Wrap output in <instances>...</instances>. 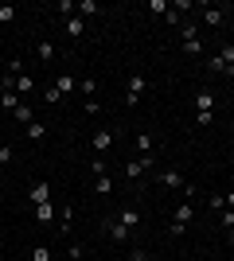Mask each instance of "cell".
Returning a JSON list of instances; mask_svg holds the SVG:
<instances>
[{
    "mask_svg": "<svg viewBox=\"0 0 234 261\" xmlns=\"http://www.w3.org/2000/svg\"><path fill=\"white\" fill-rule=\"evenodd\" d=\"M191 218H195V203H191V199H184V203L176 207V215H172V226H168V234H172V238H179V234L188 230Z\"/></svg>",
    "mask_w": 234,
    "mask_h": 261,
    "instance_id": "1",
    "label": "cell"
},
{
    "mask_svg": "<svg viewBox=\"0 0 234 261\" xmlns=\"http://www.w3.org/2000/svg\"><path fill=\"white\" fill-rule=\"evenodd\" d=\"M148 168H156V160H152V156H137V160H129V164H125V179H141V175H145Z\"/></svg>",
    "mask_w": 234,
    "mask_h": 261,
    "instance_id": "2",
    "label": "cell"
},
{
    "mask_svg": "<svg viewBox=\"0 0 234 261\" xmlns=\"http://www.w3.org/2000/svg\"><path fill=\"white\" fill-rule=\"evenodd\" d=\"M145 90H148V78H145V74H129V94H125V106H137Z\"/></svg>",
    "mask_w": 234,
    "mask_h": 261,
    "instance_id": "3",
    "label": "cell"
},
{
    "mask_svg": "<svg viewBox=\"0 0 234 261\" xmlns=\"http://www.w3.org/2000/svg\"><path fill=\"white\" fill-rule=\"evenodd\" d=\"M110 144H113V133L110 129H94V133H90V148H94V152H110Z\"/></svg>",
    "mask_w": 234,
    "mask_h": 261,
    "instance_id": "4",
    "label": "cell"
},
{
    "mask_svg": "<svg viewBox=\"0 0 234 261\" xmlns=\"http://www.w3.org/2000/svg\"><path fill=\"white\" fill-rule=\"evenodd\" d=\"M156 179H160L164 187H172V191H184V187H188V179H184L179 172H172V168H164V172L156 175Z\"/></svg>",
    "mask_w": 234,
    "mask_h": 261,
    "instance_id": "5",
    "label": "cell"
},
{
    "mask_svg": "<svg viewBox=\"0 0 234 261\" xmlns=\"http://www.w3.org/2000/svg\"><path fill=\"white\" fill-rule=\"evenodd\" d=\"M28 199H32L35 207H39V203H51V184H47V179H39V184L28 191Z\"/></svg>",
    "mask_w": 234,
    "mask_h": 261,
    "instance_id": "6",
    "label": "cell"
},
{
    "mask_svg": "<svg viewBox=\"0 0 234 261\" xmlns=\"http://www.w3.org/2000/svg\"><path fill=\"white\" fill-rule=\"evenodd\" d=\"M117 222L129 226V230H137V226H141V211H137V207H121V211H117Z\"/></svg>",
    "mask_w": 234,
    "mask_h": 261,
    "instance_id": "7",
    "label": "cell"
},
{
    "mask_svg": "<svg viewBox=\"0 0 234 261\" xmlns=\"http://www.w3.org/2000/svg\"><path fill=\"white\" fill-rule=\"evenodd\" d=\"M35 90V78L32 74H16V86H12V94H20L23 101H28V94Z\"/></svg>",
    "mask_w": 234,
    "mask_h": 261,
    "instance_id": "8",
    "label": "cell"
},
{
    "mask_svg": "<svg viewBox=\"0 0 234 261\" xmlns=\"http://www.w3.org/2000/svg\"><path fill=\"white\" fill-rule=\"evenodd\" d=\"M110 238L117 242V246H125V242L133 238V230H129V226H121V222H117V218H113V222H110Z\"/></svg>",
    "mask_w": 234,
    "mask_h": 261,
    "instance_id": "9",
    "label": "cell"
},
{
    "mask_svg": "<svg viewBox=\"0 0 234 261\" xmlns=\"http://www.w3.org/2000/svg\"><path fill=\"white\" fill-rule=\"evenodd\" d=\"M67 35L70 39H82V35H86V20H82V16H70L67 20Z\"/></svg>",
    "mask_w": 234,
    "mask_h": 261,
    "instance_id": "10",
    "label": "cell"
},
{
    "mask_svg": "<svg viewBox=\"0 0 234 261\" xmlns=\"http://www.w3.org/2000/svg\"><path fill=\"white\" fill-rule=\"evenodd\" d=\"M35 55H39V63H43V66H51V63H55V43H35Z\"/></svg>",
    "mask_w": 234,
    "mask_h": 261,
    "instance_id": "11",
    "label": "cell"
},
{
    "mask_svg": "<svg viewBox=\"0 0 234 261\" xmlns=\"http://www.w3.org/2000/svg\"><path fill=\"white\" fill-rule=\"evenodd\" d=\"M55 90H59V94H63V98H67V94H74V90H78L74 74H59V78H55Z\"/></svg>",
    "mask_w": 234,
    "mask_h": 261,
    "instance_id": "12",
    "label": "cell"
},
{
    "mask_svg": "<svg viewBox=\"0 0 234 261\" xmlns=\"http://www.w3.org/2000/svg\"><path fill=\"white\" fill-rule=\"evenodd\" d=\"M35 222H55V203H39V207H35Z\"/></svg>",
    "mask_w": 234,
    "mask_h": 261,
    "instance_id": "13",
    "label": "cell"
},
{
    "mask_svg": "<svg viewBox=\"0 0 234 261\" xmlns=\"http://www.w3.org/2000/svg\"><path fill=\"white\" fill-rule=\"evenodd\" d=\"M211 106H215L211 90H199V94H195V109H199V113H211Z\"/></svg>",
    "mask_w": 234,
    "mask_h": 261,
    "instance_id": "14",
    "label": "cell"
},
{
    "mask_svg": "<svg viewBox=\"0 0 234 261\" xmlns=\"http://www.w3.org/2000/svg\"><path fill=\"white\" fill-rule=\"evenodd\" d=\"M12 117L20 121V125H32V121H35V113H32V106H28V101H20V106H16V113H12Z\"/></svg>",
    "mask_w": 234,
    "mask_h": 261,
    "instance_id": "15",
    "label": "cell"
},
{
    "mask_svg": "<svg viewBox=\"0 0 234 261\" xmlns=\"http://www.w3.org/2000/svg\"><path fill=\"white\" fill-rule=\"evenodd\" d=\"M20 94H12V90H4V94H0V109H8V113H16V106H20Z\"/></svg>",
    "mask_w": 234,
    "mask_h": 261,
    "instance_id": "16",
    "label": "cell"
},
{
    "mask_svg": "<svg viewBox=\"0 0 234 261\" xmlns=\"http://www.w3.org/2000/svg\"><path fill=\"white\" fill-rule=\"evenodd\" d=\"M207 70H211V74H230V70H226V63L219 59V51H215V55H207Z\"/></svg>",
    "mask_w": 234,
    "mask_h": 261,
    "instance_id": "17",
    "label": "cell"
},
{
    "mask_svg": "<svg viewBox=\"0 0 234 261\" xmlns=\"http://www.w3.org/2000/svg\"><path fill=\"white\" fill-rule=\"evenodd\" d=\"M94 191H98V195H110V191H113L110 172H106V175H94Z\"/></svg>",
    "mask_w": 234,
    "mask_h": 261,
    "instance_id": "18",
    "label": "cell"
},
{
    "mask_svg": "<svg viewBox=\"0 0 234 261\" xmlns=\"http://www.w3.org/2000/svg\"><path fill=\"white\" fill-rule=\"evenodd\" d=\"M78 90H82V98H94V94H98V78H82V82H78Z\"/></svg>",
    "mask_w": 234,
    "mask_h": 261,
    "instance_id": "19",
    "label": "cell"
},
{
    "mask_svg": "<svg viewBox=\"0 0 234 261\" xmlns=\"http://www.w3.org/2000/svg\"><path fill=\"white\" fill-rule=\"evenodd\" d=\"M47 137V125L43 121H32V125H28V141H43Z\"/></svg>",
    "mask_w": 234,
    "mask_h": 261,
    "instance_id": "20",
    "label": "cell"
},
{
    "mask_svg": "<svg viewBox=\"0 0 234 261\" xmlns=\"http://www.w3.org/2000/svg\"><path fill=\"white\" fill-rule=\"evenodd\" d=\"M219 59H223V63H226V70L234 74V43H223V47H219Z\"/></svg>",
    "mask_w": 234,
    "mask_h": 261,
    "instance_id": "21",
    "label": "cell"
},
{
    "mask_svg": "<svg viewBox=\"0 0 234 261\" xmlns=\"http://www.w3.org/2000/svg\"><path fill=\"white\" fill-rule=\"evenodd\" d=\"M223 20H226V16H223L219 8H207V12H203V23H207V28H219Z\"/></svg>",
    "mask_w": 234,
    "mask_h": 261,
    "instance_id": "22",
    "label": "cell"
},
{
    "mask_svg": "<svg viewBox=\"0 0 234 261\" xmlns=\"http://www.w3.org/2000/svg\"><path fill=\"white\" fill-rule=\"evenodd\" d=\"M98 12V0H78V16L86 20V16H94Z\"/></svg>",
    "mask_w": 234,
    "mask_h": 261,
    "instance_id": "23",
    "label": "cell"
},
{
    "mask_svg": "<svg viewBox=\"0 0 234 261\" xmlns=\"http://www.w3.org/2000/svg\"><path fill=\"white\" fill-rule=\"evenodd\" d=\"M106 172H110V164L101 160V156H98V160H90V175H106Z\"/></svg>",
    "mask_w": 234,
    "mask_h": 261,
    "instance_id": "24",
    "label": "cell"
},
{
    "mask_svg": "<svg viewBox=\"0 0 234 261\" xmlns=\"http://www.w3.org/2000/svg\"><path fill=\"white\" fill-rule=\"evenodd\" d=\"M219 222H223L226 230H234V211H230V207H223V211H219Z\"/></svg>",
    "mask_w": 234,
    "mask_h": 261,
    "instance_id": "25",
    "label": "cell"
},
{
    "mask_svg": "<svg viewBox=\"0 0 234 261\" xmlns=\"http://www.w3.org/2000/svg\"><path fill=\"white\" fill-rule=\"evenodd\" d=\"M137 152H141V156H152V141H148V137H137Z\"/></svg>",
    "mask_w": 234,
    "mask_h": 261,
    "instance_id": "26",
    "label": "cell"
},
{
    "mask_svg": "<svg viewBox=\"0 0 234 261\" xmlns=\"http://www.w3.org/2000/svg\"><path fill=\"white\" fill-rule=\"evenodd\" d=\"M16 20V8H12V4H0V23H12Z\"/></svg>",
    "mask_w": 234,
    "mask_h": 261,
    "instance_id": "27",
    "label": "cell"
},
{
    "mask_svg": "<svg viewBox=\"0 0 234 261\" xmlns=\"http://www.w3.org/2000/svg\"><path fill=\"white\" fill-rule=\"evenodd\" d=\"M43 101H47V106H59V101H63V94L51 86V90H43Z\"/></svg>",
    "mask_w": 234,
    "mask_h": 261,
    "instance_id": "28",
    "label": "cell"
},
{
    "mask_svg": "<svg viewBox=\"0 0 234 261\" xmlns=\"http://www.w3.org/2000/svg\"><path fill=\"white\" fill-rule=\"evenodd\" d=\"M32 261H51V250H47V246H35V250H32Z\"/></svg>",
    "mask_w": 234,
    "mask_h": 261,
    "instance_id": "29",
    "label": "cell"
},
{
    "mask_svg": "<svg viewBox=\"0 0 234 261\" xmlns=\"http://www.w3.org/2000/svg\"><path fill=\"white\" fill-rule=\"evenodd\" d=\"M179 35H184V43H191V39H199V35H195V28H191V23H184V28H179Z\"/></svg>",
    "mask_w": 234,
    "mask_h": 261,
    "instance_id": "30",
    "label": "cell"
},
{
    "mask_svg": "<svg viewBox=\"0 0 234 261\" xmlns=\"http://www.w3.org/2000/svg\"><path fill=\"white\" fill-rule=\"evenodd\" d=\"M148 12H164L168 16V0H148Z\"/></svg>",
    "mask_w": 234,
    "mask_h": 261,
    "instance_id": "31",
    "label": "cell"
},
{
    "mask_svg": "<svg viewBox=\"0 0 234 261\" xmlns=\"http://www.w3.org/2000/svg\"><path fill=\"white\" fill-rule=\"evenodd\" d=\"M184 51H188V55H203V43H199V39H191V43H184Z\"/></svg>",
    "mask_w": 234,
    "mask_h": 261,
    "instance_id": "32",
    "label": "cell"
},
{
    "mask_svg": "<svg viewBox=\"0 0 234 261\" xmlns=\"http://www.w3.org/2000/svg\"><path fill=\"white\" fill-rule=\"evenodd\" d=\"M129 261H148V253L145 250H133V253H129Z\"/></svg>",
    "mask_w": 234,
    "mask_h": 261,
    "instance_id": "33",
    "label": "cell"
},
{
    "mask_svg": "<svg viewBox=\"0 0 234 261\" xmlns=\"http://www.w3.org/2000/svg\"><path fill=\"white\" fill-rule=\"evenodd\" d=\"M223 207H230V211H234V191H226V195H223Z\"/></svg>",
    "mask_w": 234,
    "mask_h": 261,
    "instance_id": "34",
    "label": "cell"
},
{
    "mask_svg": "<svg viewBox=\"0 0 234 261\" xmlns=\"http://www.w3.org/2000/svg\"><path fill=\"white\" fill-rule=\"evenodd\" d=\"M230 246H234V230H230Z\"/></svg>",
    "mask_w": 234,
    "mask_h": 261,
    "instance_id": "35",
    "label": "cell"
},
{
    "mask_svg": "<svg viewBox=\"0 0 234 261\" xmlns=\"http://www.w3.org/2000/svg\"><path fill=\"white\" fill-rule=\"evenodd\" d=\"M0 164H4V160H0Z\"/></svg>",
    "mask_w": 234,
    "mask_h": 261,
    "instance_id": "36",
    "label": "cell"
}]
</instances>
